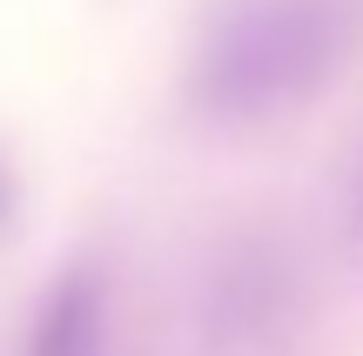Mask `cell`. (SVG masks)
<instances>
[{
    "label": "cell",
    "mask_w": 363,
    "mask_h": 356,
    "mask_svg": "<svg viewBox=\"0 0 363 356\" xmlns=\"http://www.w3.org/2000/svg\"><path fill=\"white\" fill-rule=\"evenodd\" d=\"M13 209H21V182H13V168L0 161V229L13 222Z\"/></svg>",
    "instance_id": "obj_4"
},
{
    "label": "cell",
    "mask_w": 363,
    "mask_h": 356,
    "mask_svg": "<svg viewBox=\"0 0 363 356\" xmlns=\"http://www.w3.org/2000/svg\"><path fill=\"white\" fill-rule=\"evenodd\" d=\"M310 316L303 269L269 236H242L216 255L202 282V330L222 356H289Z\"/></svg>",
    "instance_id": "obj_2"
},
{
    "label": "cell",
    "mask_w": 363,
    "mask_h": 356,
    "mask_svg": "<svg viewBox=\"0 0 363 356\" xmlns=\"http://www.w3.org/2000/svg\"><path fill=\"white\" fill-rule=\"evenodd\" d=\"M343 202H350V215H357V229H363V161H357V175H350V188H343Z\"/></svg>",
    "instance_id": "obj_5"
},
{
    "label": "cell",
    "mask_w": 363,
    "mask_h": 356,
    "mask_svg": "<svg viewBox=\"0 0 363 356\" xmlns=\"http://www.w3.org/2000/svg\"><path fill=\"white\" fill-rule=\"evenodd\" d=\"M27 356H108V282L101 269H67L27 330Z\"/></svg>",
    "instance_id": "obj_3"
},
{
    "label": "cell",
    "mask_w": 363,
    "mask_h": 356,
    "mask_svg": "<svg viewBox=\"0 0 363 356\" xmlns=\"http://www.w3.org/2000/svg\"><path fill=\"white\" fill-rule=\"evenodd\" d=\"M363 47V0H208L182 101L202 128H276L303 115Z\"/></svg>",
    "instance_id": "obj_1"
}]
</instances>
